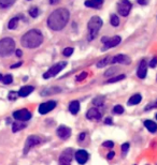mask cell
Listing matches in <instances>:
<instances>
[{"label":"cell","instance_id":"25","mask_svg":"<svg viewBox=\"0 0 157 165\" xmlns=\"http://www.w3.org/2000/svg\"><path fill=\"white\" fill-rule=\"evenodd\" d=\"M15 0H0V8L2 9H6L11 6L13 3H14Z\"/></svg>","mask_w":157,"mask_h":165},{"label":"cell","instance_id":"29","mask_svg":"<svg viewBox=\"0 0 157 165\" xmlns=\"http://www.w3.org/2000/svg\"><path fill=\"white\" fill-rule=\"evenodd\" d=\"M111 25L113 27H117L118 25H120V19H118V17L116 16L115 14H112L111 15Z\"/></svg>","mask_w":157,"mask_h":165},{"label":"cell","instance_id":"5","mask_svg":"<svg viewBox=\"0 0 157 165\" xmlns=\"http://www.w3.org/2000/svg\"><path fill=\"white\" fill-rule=\"evenodd\" d=\"M66 65H67L66 61H62V62H58V63H56V64H54L53 67H51L50 69H49V71H46L45 73L43 74V78L44 80H49V78L57 75L60 71L64 70V68L66 67Z\"/></svg>","mask_w":157,"mask_h":165},{"label":"cell","instance_id":"13","mask_svg":"<svg viewBox=\"0 0 157 165\" xmlns=\"http://www.w3.org/2000/svg\"><path fill=\"white\" fill-rule=\"evenodd\" d=\"M74 157H75V160H77V162L78 164H85L87 162V160H88L89 155L86 150L81 149V150H78L77 152H75Z\"/></svg>","mask_w":157,"mask_h":165},{"label":"cell","instance_id":"23","mask_svg":"<svg viewBox=\"0 0 157 165\" xmlns=\"http://www.w3.org/2000/svg\"><path fill=\"white\" fill-rule=\"evenodd\" d=\"M19 19H21V16H15V17H13V19H11L10 22H9V24H8V28H9V29H11V30H13V29L16 28L17 25H19Z\"/></svg>","mask_w":157,"mask_h":165},{"label":"cell","instance_id":"47","mask_svg":"<svg viewBox=\"0 0 157 165\" xmlns=\"http://www.w3.org/2000/svg\"><path fill=\"white\" fill-rule=\"evenodd\" d=\"M0 80H2V75H1V74H0Z\"/></svg>","mask_w":157,"mask_h":165},{"label":"cell","instance_id":"10","mask_svg":"<svg viewBox=\"0 0 157 165\" xmlns=\"http://www.w3.org/2000/svg\"><path fill=\"white\" fill-rule=\"evenodd\" d=\"M41 142H42V139L40 138L39 136H36V135H31V136H29L28 138L26 139L25 148H24V153H27L32 147L39 145Z\"/></svg>","mask_w":157,"mask_h":165},{"label":"cell","instance_id":"6","mask_svg":"<svg viewBox=\"0 0 157 165\" xmlns=\"http://www.w3.org/2000/svg\"><path fill=\"white\" fill-rule=\"evenodd\" d=\"M131 8H132V4L129 0H120L117 2V12L118 14L124 17L128 16Z\"/></svg>","mask_w":157,"mask_h":165},{"label":"cell","instance_id":"9","mask_svg":"<svg viewBox=\"0 0 157 165\" xmlns=\"http://www.w3.org/2000/svg\"><path fill=\"white\" fill-rule=\"evenodd\" d=\"M13 117H14V119H16L17 121L24 122V121H28L29 119L31 118V113L29 112L28 109L24 108V109H19L13 113Z\"/></svg>","mask_w":157,"mask_h":165},{"label":"cell","instance_id":"3","mask_svg":"<svg viewBox=\"0 0 157 165\" xmlns=\"http://www.w3.org/2000/svg\"><path fill=\"white\" fill-rule=\"evenodd\" d=\"M101 27H102V19L99 16L91 17L89 19L88 24H87V28H88V37H87V40L88 41H93Z\"/></svg>","mask_w":157,"mask_h":165},{"label":"cell","instance_id":"2","mask_svg":"<svg viewBox=\"0 0 157 165\" xmlns=\"http://www.w3.org/2000/svg\"><path fill=\"white\" fill-rule=\"evenodd\" d=\"M43 42V35L38 29H31L22 37L21 43L26 48H36Z\"/></svg>","mask_w":157,"mask_h":165},{"label":"cell","instance_id":"30","mask_svg":"<svg viewBox=\"0 0 157 165\" xmlns=\"http://www.w3.org/2000/svg\"><path fill=\"white\" fill-rule=\"evenodd\" d=\"M2 82H3L4 85H9V84H11L13 82L12 75H10V74H6V75H4L3 77H2Z\"/></svg>","mask_w":157,"mask_h":165},{"label":"cell","instance_id":"19","mask_svg":"<svg viewBox=\"0 0 157 165\" xmlns=\"http://www.w3.org/2000/svg\"><path fill=\"white\" fill-rule=\"evenodd\" d=\"M144 126L147 129V131H150L151 133H155L157 131V123L152 120H145Z\"/></svg>","mask_w":157,"mask_h":165},{"label":"cell","instance_id":"26","mask_svg":"<svg viewBox=\"0 0 157 165\" xmlns=\"http://www.w3.org/2000/svg\"><path fill=\"white\" fill-rule=\"evenodd\" d=\"M39 13H40V11H39V9H38L37 6H31V8L29 9V15H30L31 17H33V19L38 17Z\"/></svg>","mask_w":157,"mask_h":165},{"label":"cell","instance_id":"4","mask_svg":"<svg viewBox=\"0 0 157 165\" xmlns=\"http://www.w3.org/2000/svg\"><path fill=\"white\" fill-rule=\"evenodd\" d=\"M15 51V42L12 38H3L0 40V56L8 57Z\"/></svg>","mask_w":157,"mask_h":165},{"label":"cell","instance_id":"28","mask_svg":"<svg viewBox=\"0 0 157 165\" xmlns=\"http://www.w3.org/2000/svg\"><path fill=\"white\" fill-rule=\"evenodd\" d=\"M104 102V97H97L93 100V104L96 106H101Z\"/></svg>","mask_w":157,"mask_h":165},{"label":"cell","instance_id":"22","mask_svg":"<svg viewBox=\"0 0 157 165\" xmlns=\"http://www.w3.org/2000/svg\"><path fill=\"white\" fill-rule=\"evenodd\" d=\"M24 128H26V124L24 122H22V121H16V122H14L12 124V131L14 133L23 130Z\"/></svg>","mask_w":157,"mask_h":165},{"label":"cell","instance_id":"24","mask_svg":"<svg viewBox=\"0 0 157 165\" xmlns=\"http://www.w3.org/2000/svg\"><path fill=\"white\" fill-rule=\"evenodd\" d=\"M111 62H112V58L111 57H105V58H104V59L99 60V61L96 63V67H97V68H104V67H105V65L109 64V63H111Z\"/></svg>","mask_w":157,"mask_h":165},{"label":"cell","instance_id":"46","mask_svg":"<svg viewBox=\"0 0 157 165\" xmlns=\"http://www.w3.org/2000/svg\"><path fill=\"white\" fill-rule=\"evenodd\" d=\"M58 2H59V0H50L51 4H56V3H58Z\"/></svg>","mask_w":157,"mask_h":165},{"label":"cell","instance_id":"20","mask_svg":"<svg viewBox=\"0 0 157 165\" xmlns=\"http://www.w3.org/2000/svg\"><path fill=\"white\" fill-rule=\"evenodd\" d=\"M69 110L72 115H77L80 110V103L78 101H72L70 104H69Z\"/></svg>","mask_w":157,"mask_h":165},{"label":"cell","instance_id":"35","mask_svg":"<svg viewBox=\"0 0 157 165\" xmlns=\"http://www.w3.org/2000/svg\"><path fill=\"white\" fill-rule=\"evenodd\" d=\"M87 76V72H83V73L78 74L77 76V82H81V80H83L84 78H86Z\"/></svg>","mask_w":157,"mask_h":165},{"label":"cell","instance_id":"42","mask_svg":"<svg viewBox=\"0 0 157 165\" xmlns=\"http://www.w3.org/2000/svg\"><path fill=\"white\" fill-rule=\"evenodd\" d=\"M21 65H22V62H19V63H16V64H13V65H11V69H16V68L21 67Z\"/></svg>","mask_w":157,"mask_h":165},{"label":"cell","instance_id":"32","mask_svg":"<svg viewBox=\"0 0 157 165\" xmlns=\"http://www.w3.org/2000/svg\"><path fill=\"white\" fill-rule=\"evenodd\" d=\"M128 150H129V144L128 143L123 144L122 145V155H123V157H126Z\"/></svg>","mask_w":157,"mask_h":165},{"label":"cell","instance_id":"16","mask_svg":"<svg viewBox=\"0 0 157 165\" xmlns=\"http://www.w3.org/2000/svg\"><path fill=\"white\" fill-rule=\"evenodd\" d=\"M111 63H122V64H129V63H130V59H129L128 56L123 55V54H120V55H116L115 57L112 58V62Z\"/></svg>","mask_w":157,"mask_h":165},{"label":"cell","instance_id":"43","mask_svg":"<svg viewBox=\"0 0 157 165\" xmlns=\"http://www.w3.org/2000/svg\"><path fill=\"white\" fill-rule=\"evenodd\" d=\"M147 1H149V0H138L139 4H142V6H144V4H146V3H147Z\"/></svg>","mask_w":157,"mask_h":165},{"label":"cell","instance_id":"31","mask_svg":"<svg viewBox=\"0 0 157 165\" xmlns=\"http://www.w3.org/2000/svg\"><path fill=\"white\" fill-rule=\"evenodd\" d=\"M124 113V108H123L122 105H115L113 107V114L115 115H121Z\"/></svg>","mask_w":157,"mask_h":165},{"label":"cell","instance_id":"12","mask_svg":"<svg viewBox=\"0 0 157 165\" xmlns=\"http://www.w3.org/2000/svg\"><path fill=\"white\" fill-rule=\"evenodd\" d=\"M57 135L60 139H68L71 135V129L66 126H59L57 129Z\"/></svg>","mask_w":157,"mask_h":165},{"label":"cell","instance_id":"38","mask_svg":"<svg viewBox=\"0 0 157 165\" xmlns=\"http://www.w3.org/2000/svg\"><path fill=\"white\" fill-rule=\"evenodd\" d=\"M156 64H157V57L152 59V61L150 62V68H155Z\"/></svg>","mask_w":157,"mask_h":165},{"label":"cell","instance_id":"36","mask_svg":"<svg viewBox=\"0 0 157 165\" xmlns=\"http://www.w3.org/2000/svg\"><path fill=\"white\" fill-rule=\"evenodd\" d=\"M17 96H19V93L17 92H15V91H11L10 93H9V100H16V98H17Z\"/></svg>","mask_w":157,"mask_h":165},{"label":"cell","instance_id":"1","mask_svg":"<svg viewBox=\"0 0 157 165\" xmlns=\"http://www.w3.org/2000/svg\"><path fill=\"white\" fill-rule=\"evenodd\" d=\"M70 17V13L67 9H56L50 14L48 19V26L54 31H59L65 28Z\"/></svg>","mask_w":157,"mask_h":165},{"label":"cell","instance_id":"34","mask_svg":"<svg viewBox=\"0 0 157 165\" xmlns=\"http://www.w3.org/2000/svg\"><path fill=\"white\" fill-rule=\"evenodd\" d=\"M115 72H117V69H115V68H110V69L104 73V75L105 76H112Z\"/></svg>","mask_w":157,"mask_h":165},{"label":"cell","instance_id":"48","mask_svg":"<svg viewBox=\"0 0 157 165\" xmlns=\"http://www.w3.org/2000/svg\"><path fill=\"white\" fill-rule=\"evenodd\" d=\"M155 117H156V119H157V114H156V116H155Z\"/></svg>","mask_w":157,"mask_h":165},{"label":"cell","instance_id":"40","mask_svg":"<svg viewBox=\"0 0 157 165\" xmlns=\"http://www.w3.org/2000/svg\"><path fill=\"white\" fill-rule=\"evenodd\" d=\"M115 155V152H113V151H111V152H109V155H108V160H111L113 159V157Z\"/></svg>","mask_w":157,"mask_h":165},{"label":"cell","instance_id":"18","mask_svg":"<svg viewBox=\"0 0 157 165\" xmlns=\"http://www.w3.org/2000/svg\"><path fill=\"white\" fill-rule=\"evenodd\" d=\"M102 3H104V0H87V1H85V6L93 9H99L102 6Z\"/></svg>","mask_w":157,"mask_h":165},{"label":"cell","instance_id":"45","mask_svg":"<svg viewBox=\"0 0 157 165\" xmlns=\"http://www.w3.org/2000/svg\"><path fill=\"white\" fill-rule=\"evenodd\" d=\"M22 55H23V53H22L21 49H16V56L17 57H21Z\"/></svg>","mask_w":157,"mask_h":165},{"label":"cell","instance_id":"44","mask_svg":"<svg viewBox=\"0 0 157 165\" xmlns=\"http://www.w3.org/2000/svg\"><path fill=\"white\" fill-rule=\"evenodd\" d=\"M104 123L105 124H112V119L111 118H105Z\"/></svg>","mask_w":157,"mask_h":165},{"label":"cell","instance_id":"39","mask_svg":"<svg viewBox=\"0 0 157 165\" xmlns=\"http://www.w3.org/2000/svg\"><path fill=\"white\" fill-rule=\"evenodd\" d=\"M153 107H156V108H157V100H156L153 104H151V105H147L145 109H149V108H153Z\"/></svg>","mask_w":157,"mask_h":165},{"label":"cell","instance_id":"33","mask_svg":"<svg viewBox=\"0 0 157 165\" xmlns=\"http://www.w3.org/2000/svg\"><path fill=\"white\" fill-rule=\"evenodd\" d=\"M73 51H74V49L71 48V47H67V48H65L64 52H62V55L66 56V57H70L73 54Z\"/></svg>","mask_w":157,"mask_h":165},{"label":"cell","instance_id":"17","mask_svg":"<svg viewBox=\"0 0 157 165\" xmlns=\"http://www.w3.org/2000/svg\"><path fill=\"white\" fill-rule=\"evenodd\" d=\"M33 90H35V88H33L32 86H24V87H22L21 89H19V91L17 92V93H19V96L22 97V98H25V97H28Z\"/></svg>","mask_w":157,"mask_h":165},{"label":"cell","instance_id":"15","mask_svg":"<svg viewBox=\"0 0 157 165\" xmlns=\"http://www.w3.org/2000/svg\"><path fill=\"white\" fill-rule=\"evenodd\" d=\"M86 117L87 119H91V120H100L101 119V113L96 108H91V109L87 110Z\"/></svg>","mask_w":157,"mask_h":165},{"label":"cell","instance_id":"21","mask_svg":"<svg viewBox=\"0 0 157 165\" xmlns=\"http://www.w3.org/2000/svg\"><path fill=\"white\" fill-rule=\"evenodd\" d=\"M141 100H142L141 94H139V93L134 94V96L128 100V105H137V104H139L141 102Z\"/></svg>","mask_w":157,"mask_h":165},{"label":"cell","instance_id":"14","mask_svg":"<svg viewBox=\"0 0 157 165\" xmlns=\"http://www.w3.org/2000/svg\"><path fill=\"white\" fill-rule=\"evenodd\" d=\"M146 73H147V63L145 60H142V61L139 63L138 70H137V75H138L139 78L143 80L146 76Z\"/></svg>","mask_w":157,"mask_h":165},{"label":"cell","instance_id":"7","mask_svg":"<svg viewBox=\"0 0 157 165\" xmlns=\"http://www.w3.org/2000/svg\"><path fill=\"white\" fill-rule=\"evenodd\" d=\"M101 42L104 43V47H102V52L107 51V49L111 48V47H115L122 42V39L121 37L118 35H115V37H112V38H107L104 37L101 39Z\"/></svg>","mask_w":157,"mask_h":165},{"label":"cell","instance_id":"41","mask_svg":"<svg viewBox=\"0 0 157 165\" xmlns=\"http://www.w3.org/2000/svg\"><path fill=\"white\" fill-rule=\"evenodd\" d=\"M85 136H86V133H81V134L78 135V141H83V139L85 138Z\"/></svg>","mask_w":157,"mask_h":165},{"label":"cell","instance_id":"37","mask_svg":"<svg viewBox=\"0 0 157 165\" xmlns=\"http://www.w3.org/2000/svg\"><path fill=\"white\" fill-rule=\"evenodd\" d=\"M102 146H104V147H107V148H113L114 143H113L112 141H108V142H104V143L102 144Z\"/></svg>","mask_w":157,"mask_h":165},{"label":"cell","instance_id":"11","mask_svg":"<svg viewBox=\"0 0 157 165\" xmlns=\"http://www.w3.org/2000/svg\"><path fill=\"white\" fill-rule=\"evenodd\" d=\"M56 105H57L56 101H49V102L40 104V106H39V113H40V114H42V115L48 114V113H50L51 110H53L54 108L56 107Z\"/></svg>","mask_w":157,"mask_h":165},{"label":"cell","instance_id":"27","mask_svg":"<svg viewBox=\"0 0 157 165\" xmlns=\"http://www.w3.org/2000/svg\"><path fill=\"white\" fill-rule=\"evenodd\" d=\"M126 77V75L125 74H122V75H118V76H114V77L110 78V80H107L108 84H111V83H116V82H120V80H124V78Z\"/></svg>","mask_w":157,"mask_h":165},{"label":"cell","instance_id":"8","mask_svg":"<svg viewBox=\"0 0 157 165\" xmlns=\"http://www.w3.org/2000/svg\"><path fill=\"white\" fill-rule=\"evenodd\" d=\"M73 157V150L71 148L65 149L59 157V165H71Z\"/></svg>","mask_w":157,"mask_h":165}]
</instances>
